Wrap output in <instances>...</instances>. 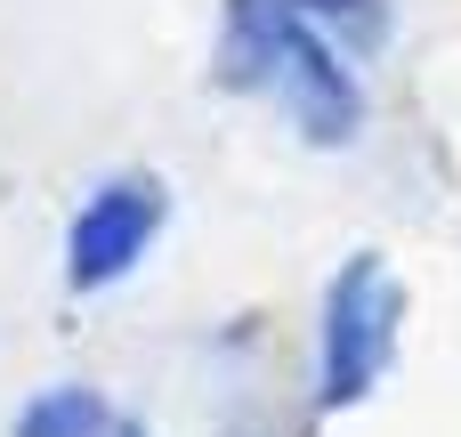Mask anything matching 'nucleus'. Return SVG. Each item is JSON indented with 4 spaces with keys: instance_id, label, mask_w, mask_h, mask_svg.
I'll return each mask as SVG.
<instances>
[{
    "instance_id": "f257e3e1",
    "label": "nucleus",
    "mask_w": 461,
    "mask_h": 437,
    "mask_svg": "<svg viewBox=\"0 0 461 437\" xmlns=\"http://www.w3.org/2000/svg\"><path fill=\"white\" fill-rule=\"evenodd\" d=\"M219 73L235 89H276L316 146H340L357 130V89H348V73L332 65V49L308 32V16L292 0H227Z\"/></svg>"
},
{
    "instance_id": "f03ea898",
    "label": "nucleus",
    "mask_w": 461,
    "mask_h": 437,
    "mask_svg": "<svg viewBox=\"0 0 461 437\" xmlns=\"http://www.w3.org/2000/svg\"><path fill=\"white\" fill-rule=\"evenodd\" d=\"M397 324H405V292H397L389 259H373V251L348 259L324 300V405H357L389 373Z\"/></svg>"
},
{
    "instance_id": "7ed1b4c3",
    "label": "nucleus",
    "mask_w": 461,
    "mask_h": 437,
    "mask_svg": "<svg viewBox=\"0 0 461 437\" xmlns=\"http://www.w3.org/2000/svg\"><path fill=\"white\" fill-rule=\"evenodd\" d=\"M154 227H162V187H146V178H113V187H97V195L81 203V219H73V243H65L73 284L89 292V284L130 276V268L146 259Z\"/></svg>"
},
{
    "instance_id": "20e7f679",
    "label": "nucleus",
    "mask_w": 461,
    "mask_h": 437,
    "mask_svg": "<svg viewBox=\"0 0 461 437\" xmlns=\"http://www.w3.org/2000/svg\"><path fill=\"white\" fill-rule=\"evenodd\" d=\"M105 405L89 389H41L24 414H16V437H105Z\"/></svg>"
},
{
    "instance_id": "39448f33",
    "label": "nucleus",
    "mask_w": 461,
    "mask_h": 437,
    "mask_svg": "<svg viewBox=\"0 0 461 437\" xmlns=\"http://www.w3.org/2000/svg\"><path fill=\"white\" fill-rule=\"evenodd\" d=\"M300 16H324V24H340V32H357V41H381V0H292Z\"/></svg>"
},
{
    "instance_id": "423d86ee",
    "label": "nucleus",
    "mask_w": 461,
    "mask_h": 437,
    "mask_svg": "<svg viewBox=\"0 0 461 437\" xmlns=\"http://www.w3.org/2000/svg\"><path fill=\"white\" fill-rule=\"evenodd\" d=\"M122 437H138V430H122Z\"/></svg>"
}]
</instances>
